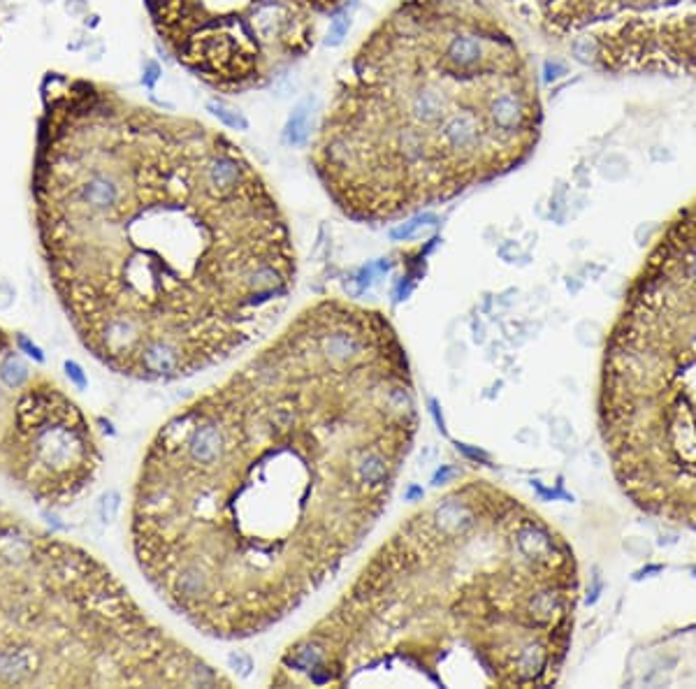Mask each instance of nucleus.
<instances>
[{
	"label": "nucleus",
	"instance_id": "obj_3",
	"mask_svg": "<svg viewBox=\"0 0 696 689\" xmlns=\"http://www.w3.org/2000/svg\"><path fill=\"white\" fill-rule=\"evenodd\" d=\"M574 594V554L543 520L490 483H457L376 545L270 685L541 687L566 654Z\"/></svg>",
	"mask_w": 696,
	"mask_h": 689
},
{
	"label": "nucleus",
	"instance_id": "obj_11",
	"mask_svg": "<svg viewBox=\"0 0 696 689\" xmlns=\"http://www.w3.org/2000/svg\"><path fill=\"white\" fill-rule=\"evenodd\" d=\"M694 576H696V569H694Z\"/></svg>",
	"mask_w": 696,
	"mask_h": 689
},
{
	"label": "nucleus",
	"instance_id": "obj_1",
	"mask_svg": "<svg viewBox=\"0 0 696 689\" xmlns=\"http://www.w3.org/2000/svg\"><path fill=\"white\" fill-rule=\"evenodd\" d=\"M418 425L388 314L312 302L154 434L132 490L139 571L200 634H265L374 532Z\"/></svg>",
	"mask_w": 696,
	"mask_h": 689
},
{
	"label": "nucleus",
	"instance_id": "obj_2",
	"mask_svg": "<svg viewBox=\"0 0 696 689\" xmlns=\"http://www.w3.org/2000/svg\"><path fill=\"white\" fill-rule=\"evenodd\" d=\"M30 190L58 302L114 374L158 383L212 369L270 330L295 290L288 221L244 151L107 84L45 74Z\"/></svg>",
	"mask_w": 696,
	"mask_h": 689
},
{
	"label": "nucleus",
	"instance_id": "obj_9",
	"mask_svg": "<svg viewBox=\"0 0 696 689\" xmlns=\"http://www.w3.org/2000/svg\"><path fill=\"white\" fill-rule=\"evenodd\" d=\"M19 343L28 351V355H30V358H35V360H38V363H42V360H45V355H42V353H40V348L35 346V343H30L26 337H19Z\"/></svg>",
	"mask_w": 696,
	"mask_h": 689
},
{
	"label": "nucleus",
	"instance_id": "obj_6",
	"mask_svg": "<svg viewBox=\"0 0 696 689\" xmlns=\"http://www.w3.org/2000/svg\"><path fill=\"white\" fill-rule=\"evenodd\" d=\"M10 448L19 481L52 506H68L91 487L103 460L89 420L56 385L21 397Z\"/></svg>",
	"mask_w": 696,
	"mask_h": 689
},
{
	"label": "nucleus",
	"instance_id": "obj_7",
	"mask_svg": "<svg viewBox=\"0 0 696 689\" xmlns=\"http://www.w3.org/2000/svg\"><path fill=\"white\" fill-rule=\"evenodd\" d=\"M0 379L5 381V385H10V388H19V385L28 379V367L16 355H12V358H7V363L3 367H0Z\"/></svg>",
	"mask_w": 696,
	"mask_h": 689
},
{
	"label": "nucleus",
	"instance_id": "obj_10",
	"mask_svg": "<svg viewBox=\"0 0 696 689\" xmlns=\"http://www.w3.org/2000/svg\"><path fill=\"white\" fill-rule=\"evenodd\" d=\"M690 272H692V276H694V279H696V258L692 260V267H690Z\"/></svg>",
	"mask_w": 696,
	"mask_h": 689
},
{
	"label": "nucleus",
	"instance_id": "obj_5",
	"mask_svg": "<svg viewBox=\"0 0 696 689\" xmlns=\"http://www.w3.org/2000/svg\"><path fill=\"white\" fill-rule=\"evenodd\" d=\"M79 545L0 511V687H232Z\"/></svg>",
	"mask_w": 696,
	"mask_h": 689
},
{
	"label": "nucleus",
	"instance_id": "obj_4",
	"mask_svg": "<svg viewBox=\"0 0 696 689\" xmlns=\"http://www.w3.org/2000/svg\"><path fill=\"white\" fill-rule=\"evenodd\" d=\"M494 40L460 0H413L365 42L314 151L348 218L411 216L513 163L530 109L520 91L490 84L501 77Z\"/></svg>",
	"mask_w": 696,
	"mask_h": 689
},
{
	"label": "nucleus",
	"instance_id": "obj_8",
	"mask_svg": "<svg viewBox=\"0 0 696 689\" xmlns=\"http://www.w3.org/2000/svg\"><path fill=\"white\" fill-rule=\"evenodd\" d=\"M65 372H68V376L79 385V388H84V385H86V381H84V376H81V369L74 365V363H65Z\"/></svg>",
	"mask_w": 696,
	"mask_h": 689
}]
</instances>
